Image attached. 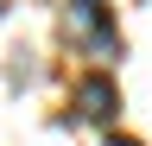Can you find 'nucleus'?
I'll return each mask as SVG.
<instances>
[{"mask_svg":"<svg viewBox=\"0 0 152 146\" xmlns=\"http://www.w3.org/2000/svg\"><path fill=\"white\" fill-rule=\"evenodd\" d=\"M114 108H121V95H114V76H83L76 83V114L83 121H114Z\"/></svg>","mask_w":152,"mask_h":146,"instance_id":"obj_2","label":"nucleus"},{"mask_svg":"<svg viewBox=\"0 0 152 146\" xmlns=\"http://www.w3.org/2000/svg\"><path fill=\"white\" fill-rule=\"evenodd\" d=\"M108 146H140V140H127V134H108Z\"/></svg>","mask_w":152,"mask_h":146,"instance_id":"obj_3","label":"nucleus"},{"mask_svg":"<svg viewBox=\"0 0 152 146\" xmlns=\"http://www.w3.org/2000/svg\"><path fill=\"white\" fill-rule=\"evenodd\" d=\"M70 32L95 51V57H114V32H108V19H102L95 0H76V7H70Z\"/></svg>","mask_w":152,"mask_h":146,"instance_id":"obj_1","label":"nucleus"}]
</instances>
